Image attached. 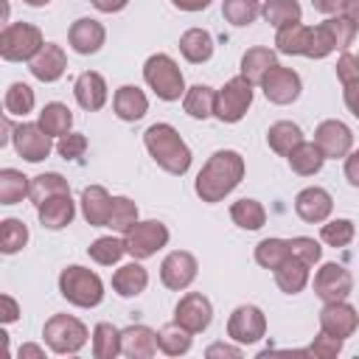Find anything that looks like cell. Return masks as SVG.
<instances>
[{
    "instance_id": "obj_1",
    "label": "cell",
    "mask_w": 359,
    "mask_h": 359,
    "mask_svg": "<svg viewBox=\"0 0 359 359\" xmlns=\"http://www.w3.org/2000/svg\"><path fill=\"white\" fill-rule=\"evenodd\" d=\"M244 174H247L244 157L236 149H219L199 168L194 180V191L205 205H216L241 185Z\"/></svg>"
},
{
    "instance_id": "obj_2",
    "label": "cell",
    "mask_w": 359,
    "mask_h": 359,
    "mask_svg": "<svg viewBox=\"0 0 359 359\" xmlns=\"http://www.w3.org/2000/svg\"><path fill=\"white\" fill-rule=\"evenodd\" d=\"M143 146L149 151V157L168 174L174 177H182L188 174L191 163H194V154H191V146L182 140V135L165 123V121H157L151 123L146 132H143Z\"/></svg>"
},
{
    "instance_id": "obj_3",
    "label": "cell",
    "mask_w": 359,
    "mask_h": 359,
    "mask_svg": "<svg viewBox=\"0 0 359 359\" xmlns=\"http://www.w3.org/2000/svg\"><path fill=\"white\" fill-rule=\"evenodd\" d=\"M59 294L76 306V309H95L104 300V280L98 278V272L81 266V264H70L59 272Z\"/></svg>"
},
{
    "instance_id": "obj_4",
    "label": "cell",
    "mask_w": 359,
    "mask_h": 359,
    "mask_svg": "<svg viewBox=\"0 0 359 359\" xmlns=\"http://www.w3.org/2000/svg\"><path fill=\"white\" fill-rule=\"evenodd\" d=\"M143 81L160 101H180L185 95V76L168 53H151L143 62Z\"/></svg>"
},
{
    "instance_id": "obj_5",
    "label": "cell",
    "mask_w": 359,
    "mask_h": 359,
    "mask_svg": "<svg viewBox=\"0 0 359 359\" xmlns=\"http://www.w3.org/2000/svg\"><path fill=\"white\" fill-rule=\"evenodd\" d=\"M90 337H93V334L87 331V325H84L79 317H73V314H53V317H48L45 325H42V339H45V345H48L53 353H59V356H76V353L87 345Z\"/></svg>"
},
{
    "instance_id": "obj_6",
    "label": "cell",
    "mask_w": 359,
    "mask_h": 359,
    "mask_svg": "<svg viewBox=\"0 0 359 359\" xmlns=\"http://www.w3.org/2000/svg\"><path fill=\"white\" fill-rule=\"evenodd\" d=\"M45 45L42 31L34 22H8L0 34V56L6 62H31Z\"/></svg>"
},
{
    "instance_id": "obj_7",
    "label": "cell",
    "mask_w": 359,
    "mask_h": 359,
    "mask_svg": "<svg viewBox=\"0 0 359 359\" xmlns=\"http://www.w3.org/2000/svg\"><path fill=\"white\" fill-rule=\"evenodd\" d=\"M252 95H255V84L250 79H244L241 73L233 76L230 81H224V87L216 90L213 118H219L222 123H238L247 115V109L252 107Z\"/></svg>"
},
{
    "instance_id": "obj_8",
    "label": "cell",
    "mask_w": 359,
    "mask_h": 359,
    "mask_svg": "<svg viewBox=\"0 0 359 359\" xmlns=\"http://www.w3.org/2000/svg\"><path fill=\"white\" fill-rule=\"evenodd\" d=\"M171 233L168 227L160 222V219H137L126 233H123V241H126V252L137 261H146L151 255H157L165 244H168Z\"/></svg>"
},
{
    "instance_id": "obj_9",
    "label": "cell",
    "mask_w": 359,
    "mask_h": 359,
    "mask_svg": "<svg viewBox=\"0 0 359 359\" xmlns=\"http://www.w3.org/2000/svg\"><path fill=\"white\" fill-rule=\"evenodd\" d=\"M314 294L323 300V303H337V300H348L351 292H353V275L345 264H337V261H325L320 264V269L314 272Z\"/></svg>"
},
{
    "instance_id": "obj_10",
    "label": "cell",
    "mask_w": 359,
    "mask_h": 359,
    "mask_svg": "<svg viewBox=\"0 0 359 359\" xmlns=\"http://www.w3.org/2000/svg\"><path fill=\"white\" fill-rule=\"evenodd\" d=\"M227 337L238 345H255L266 337V314L252 306V303H241L230 311L227 317Z\"/></svg>"
},
{
    "instance_id": "obj_11",
    "label": "cell",
    "mask_w": 359,
    "mask_h": 359,
    "mask_svg": "<svg viewBox=\"0 0 359 359\" xmlns=\"http://www.w3.org/2000/svg\"><path fill=\"white\" fill-rule=\"evenodd\" d=\"M266 95L269 104H278V107H286V104H294L303 93V79L297 70L292 67H283V65H275L258 84Z\"/></svg>"
},
{
    "instance_id": "obj_12",
    "label": "cell",
    "mask_w": 359,
    "mask_h": 359,
    "mask_svg": "<svg viewBox=\"0 0 359 359\" xmlns=\"http://www.w3.org/2000/svg\"><path fill=\"white\" fill-rule=\"evenodd\" d=\"M11 146H14V151H17L25 163H42V160H48L50 151H53V140H50V135L39 126V121H36V123H28V121L17 123V129H14V135H11Z\"/></svg>"
},
{
    "instance_id": "obj_13",
    "label": "cell",
    "mask_w": 359,
    "mask_h": 359,
    "mask_svg": "<svg viewBox=\"0 0 359 359\" xmlns=\"http://www.w3.org/2000/svg\"><path fill=\"white\" fill-rule=\"evenodd\" d=\"M314 143L323 149L325 160H345L353 151V132L345 121L325 118L314 129Z\"/></svg>"
},
{
    "instance_id": "obj_14",
    "label": "cell",
    "mask_w": 359,
    "mask_h": 359,
    "mask_svg": "<svg viewBox=\"0 0 359 359\" xmlns=\"http://www.w3.org/2000/svg\"><path fill=\"white\" fill-rule=\"evenodd\" d=\"M210 320H213V303L202 292H185L174 306V323L191 334L208 331Z\"/></svg>"
},
{
    "instance_id": "obj_15",
    "label": "cell",
    "mask_w": 359,
    "mask_h": 359,
    "mask_svg": "<svg viewBox=\"0 0 359 359\" xmlns=\"http://www.w3.org/2000/svg\"><path fill=\"white\" fill-rule=\"evenodd\" d=\"M199 264L188 250H171L160 264V283L171 292H182L196 280Z\"/></svg>"
},
{
    "instance_id": "obj_16",
    "label": "cell",
    "mask_w": 359,
    "mask_h": 359,
    "mask_svg": "<svg viewBox=\"0 0 359 359\" xmlns=\"http://www.w3.org/2000/svg\"><path fill=\"white\" fill-rule=\"evenodd\" d=\"M359 328V311L348 303V300H337V303H323L320 309V331L334 334L339 339L353 337Z\"/></svg>"
},
{
    "instance_id": "obj_17",
    "label": "cell",
    "mask_w": 359,
    "mask_h": 359,
    "mask_svg": "<svg viewBox=\"0 0 359 359\" xmlns=\"http://www.w3.org/2000/svg\"><path fill=\"white\" fill-rule=\"evenodd\" d=\"M294 213L309 224H323L334 213V196L320 185H309L294 196Z\"/></svg>"
},
{
    "instance_id": "obj_18",
    "label": "cell",
    "mask_w": 359,
    "mask_h": 359,
    "mask_svg": "<svg viewBox=\"0 0 359 359\" xmlns=\"http://www.w3.org/2000/svg\"><path fill=\"white\" fill-rule=\"evenodd\" d=\"M67 42L76 53L81 56H93L104 48L107 42V28L104 22H98L95 17H79L70 28H67Z\"/></svg>"
},
{
    "instance_id": "obj_19",
    "label": "cell",
    "mask_w": 359,
    "mask_h": 359,
    "mask_svg": "<svg viewBox=\"0 0 359 359\" xmlns=\"http://www.w3.org/2000/svg\"><path fill=\"white\" fill-rule=\"evenodd\" d=\"M28 70L42 84L59 81L65 76V70H67V53H65V48L56 45V42H45L42 50L28 62Z\"/></svg>"
},
{
    "instance_id": "obj_20",
    "label": "cell",
    "mask_w": 359,
    "mask_h": 359,
    "mask_svg": "<svg viewBox=\"0 0 359 359\" xmlns=\"http://www.w3.org/2000/svg\"><path fill=\"white\" fill-rule=\"evenodd\" d=\"M73 95H76V104L87 112H98L104 109L107 98H109V90H107V81L101 73L95 70H84L79 73V79L73 81Z\"/></svg>"
},
{
    "instance_id": "obj_21",
    "label": "cell",
    "mask_w": 359,
    "mask_h": 359,
    "mask_svg": "<svg viewBox=\"0 0 359 359\" xmlns=\"http://www.w3.org/2000/svg\"><path fill=\"white\" fill-rule=\"evenodd\" d=\"M121 348H123V356H129V359H151L160 351L157 331L143 323L129 325L121 331Z\"/></svg>"
},
{
    "instance_id": "obj_22",
    "label": "cell",
    "mask_w": 359,
    "mask_h": 359,
    "mask_svg": "<svg viewBox=\"0 0 359 359\" xmlns=\"http://www.w3.org/2000/svg\"><path fill=\"white\" fill-rule=\"evenodd\" d=\"M81 216L90 227H107L109 222V210H112V196L104 185H87L81 191Z\"/></svg>"
},
{
    "instance_id": "obj_23",
    "label": "cell",
    "mask_w": 359,
    "mask_h": 359,
    "mask_svg": "<svg viewBox=\"0 0 359 359\" xmlns=\"http://www.w3.org/2000/svg\"><path fill=\"white\" fill-rule=\"evenodd\" d=\"M112 109L121 121L135 123L149 112V98L137 84H121L112 95Z\"/></svg>"
},
{
    "instance_id": "obj_24",
    "label": "cell",
    "mask_w": 359,
    "mask_h": 359,
    "mask_svg": "<svg viewBox=\"0 0 359 359\" xmlns=\"http://www.w3.org/2000/svg\"><path fill=\"white\" fill-rule=\"evenodd\" d=\"M36 216H39V224L48 227V230H62L73 222L76 216V202L70 194H56L50 199H45L42 205H36Z\"/></svg>"
},
{
    "instance_id": "obj_25",
    "label": "cell",
    "mask_w": 359,
    "mask_h": 359,
    "mask_svg": "<svg viewBox=\"0 0 359 359\" xmlns=\"http://www.w3.org/2000/svg\"><path fill=\"white\" fill-rule=\"evenodd\" d=\"M146 286H149V272L137 258L112 272V292L118 297H137L146 292Z\"/></svg>"
},
{
    "instance_id": "obj_26",
    "label": "cell",
    "mask_w": 359,
    "mask_h": 359,
    "mask_svg": "<svg viewBox=\"0 0 359 359\" xmlns=\"http://www.w3.org/2000/svg\"><path fill=\"white\" fill-rule=\"evenodd\" d=\"M275 50L286 53V56H306L311 53V25L306 22H294L286 28L275 31Z\"/></svg>"
},
{
    "instance_id": "obj_27",
    "label": "cell",
    "mask_w": 359,
    "mask_h": 359,
    "mask_svg": "<svg viewBox=\"0 0 359 359\" xmlns=\"http://www.w3.org/2000/svg\"><path fill=\"white\" fill-rule=\"evenodd\" d=\"M213 50H216V42H213L210 31H205V28H188V31H182V36H180V53H182L185 62L205 65V62H210Z\"/></svg>"
},
{
    "instance_id": "obj_28",
    "label": "cell",
    "mask_w": 359,
    "mask_h": 359,
    "mask_svg": "<svg viewBox=\"0 0 359 359\" xmlns=\"http://www.w3.org/2000/svg\"><path fill=\"white\" fill-rule=\"evenodd\" d=\"M272 275H275V283H278V289L283 294H300L309 286V280H311V266L303 264L300 258L289 255Z\"/></svg>"
},
{
    "instance_id": "obj_29",
    "label": "cell",
    "mask_w": 359,
    "mask_h": 359,
    "mask_svg": "<svg viewBox=\"0 0 359 359\" xmlns=\"http://www.w3.org/2000/svg\"><path fill=\"white\" fill-rule=\"evenodd\" d=\"M278 65V50L266 48V45H255L250 50H244L241 56V76L250 79L252 84H261V79Z\"/></svg>"
},
{
    "instance_id": "obj_30",
    "label": "cell",
    "mask_w": 359,
    "mask_h": 359,
    "mask_svg": "<svg viewBox=\"0 0 359 359\" xmlns=\"http://www.w3.org/2000/svg\"><path fill=\"white\" fill-rule=\"evenodd\" d=\"M306 137H303V129L294 123V121H275L269 129H266V146L278 154V157H289L294 146H300Z\"/></svg>"
},
{
    "instance_id": "obj_31",
    "label": "cell",
    "mask_w": 359,
    "mask_h": 359,
    "mask_svg": "<svg viewBox=\"0 0 359 359\" xmlns=\"http://www.w3.org/2000/svg\"><path fill=\"white\" fill-rule=\"evenodd\" d=\"M286 163H289V168H292L294 174H300V177H314V174H320V168H323V163H325V154H323V149H320L314 140H303L300 146L292 149V154L286 157Z\"/></svg>"
},
{
    "instance_id": "obj_32",
    "label": "cell",
    "mask_w": 359,
    "mask_h": 359,
    "mask_svg": "<svg viewBox=\"0 0 359 359\" xmlns=\"http://www.w3.org/2000/svg\"><path fill=\"white\" fill-rule=\"evenodd\" d=\"M182 109H185L191 118H196V121L213 118V112H216V90L208 87V84H194V87H188L185 95H182Z\"/></svg>"
},
{
    "instance_id": "obj_33",
    "label": "cell",
    "mask_w": 359,
    "mask_h": 359,
    "mask_svg": "<svg viewBox=\"0 0 359 359\" xmlns=\"http://www.w3.org/2000/svg\"><path fill=\"white\" fill-rule=\"evenodd\" d=\"M261 17L278 31L294 22H303V8L297 0H264L261 6Z\"/></svg>"
},
{
    "instance_id": "obj_34",
    "label": "cell",
    "mask_w": 359,
    "mask_h": 359,
    "mask_svg": "<svg viewBox=\"0 0 359 359\" xmlns=\"http://www.w3.org/2000/svg\"><path fill=\"white\" fill-rule=\"evenodd\" d=\"M39 126L50 135V137H62L70 132L73 126V112L67 104L62 101H48L42 109H39Z\"/></svg>"
},
{
    "instance_id": "obj_35",
    "label": "cell",
    "mask_w": 359,
    "mask_h": 359,
    "mask_svg": "<svg viewBox=\"0 0 359 359\" xmlns=\"http://www.w3.org/2000/svg\"><path fill=\"white\" fill-rule=\"evenodd\" d=\"M230 219L241 230H261L266 224V208L258 199L244 196V199H238V202L230 205Z\"/></svg>"
},
{
    "instance_id": "obj_36",
    "label": "cell",
    "mask_w": 359,
    "mask_h": 359,
    "mask_svg": "<svg viewBox=\"0 0 359 359\" xmlns=\"http://www.w3.org/2000/svg\"><path fill=\"white\" fill-rule=\"evenodd\" d=\"M93 356L95 359H115L123 353L121 348V328H115L112 323H95L93 328Z\"/></svg>"
},
{
    "instance_id": "obj_37",
    "label": "cell",
    "mask_w": 359,
    "mask_h": 359,
    "mask_svg": "<svg viewBox=\"0 0 359 359\" xmlns=\"http://www.w3.org/2000/svg\"><path fill=\"white\" fill-rule=\"evenodd\" d=\"M56 194H70V185H67V180H65L59 171H45V174L31 177L28 199H31L34 205H42L45 199H50V196H56Z\"/></svg>"
},
{
    "instance_id": "obj_38",
    "label": "cell",
    "mask_w": 359,
    "mask_h": 359,
    "mask_svg": "<svg viewBox=\"0 0 359 359\" xmlns=\"http://www.w3.org/2000/svg\"><path fill=\"white\" fill-rule=\"evenodd\" d=\"M3 107H6V115H11V118H25L28 112H34L36 95H34L31 84L11 81L8 90H6V95H3Z\"/></svg>"
},
{
    "instance_id": "obj_39",
    "label": "cell",
    "mask_w": 359,
    "mask_h": 359,
    "mask_svg": "<svg viewBox=\"0 0 359 359\" xmlns=\"http://www.w3.org/2000/svg\"><path fill=\"white\" fill-rule=\"evenodd\" d=\"M292 255L289 250V238H280V236H269V238H261L255 244V264L264 266V269H278L286 258Z\"/></svg>"
},
{
    "instance_id": "obj_40",
    "label": "cell",
    "mask_w": 359,
    "mask_h": 359,
    "mask_svg": "<svg viewBox=\"0 0 359 359\" xmlns=\"http://www.w3.org/2000/svg\"><path fill=\"white\" fill-rule=\"evenodd\" d=\"M157 345H160V351L165 356H185L191 351V345H194V334L171 320L165 328L157 331Z\"/></svg>"
},
{
    "instance_id": "obj_41",
    "label": "cell",
    "mask_w": 359,
    "mask_h": 359,
    "mask_svg": "<svg viewBox=\"0 0 359 359\" xmlns=\"http://www.w3.org/2000/svg\"><path fill=\"white\" fill-rule=\"evenodd\" d=\"M31 177H25L17 168H3L0 171V205H17L28 196Z\"/></svg>"
},
{
    "instance_id": "obj_42",
    "label": "cell",
    "mask_w": 359,
    "mask_h": 359,
    "mask_svg": "<svg viewBox=\"0 0 359 359\" xmlns=\"http://www.w3.org/2000/svg\"><path fill=\"white\" fill-rule=\"evenodd\" d=\"M87 255L101 264V266H112L118 264L123 255H126V241L118 238V236H98L90 247H87Z\"/></svg>"
},
{
    "instance_id": "obj_43",
    "label": "cell",
    "mask_w": 359,
    "mask_h": 359,
    "mask_svg": "<svg viewBox=\"0 0 359 359\" xmlns=\"http://www.w3.org/2000/svg\"><path fill=\"white\" fill-rule=\"evenodd\" d=\"M261 6H264L261 0H222V17L230 25L244 28L261 17Z\"/></svg>"
},
{
    "instance_id": "obj_44",
    "label": "cell",
    "mask_w": 359,
    "mask_h": 359,
    "mask_svg": "<svg viewBox=\"0 0 359 359\" xmlns=\"http://www.w3.org/2000/svg\"><path fill=\"white\" fill-rule=\"evenodd\" d=\"M25 244H28V227H25V222L22 219H14V216L3 219L0 222V252L3 255H14Z\"/></svg>"
},
{
    "instance_id": "obj_45",
    "label": "cell",
    "mask_w": 359,
    "mask_h": 359,
    "mask_svg": "<svg viewBox=\"0 0 359 359\" xmlns=\"http://www.w3.org/2000/svg\"><path fill=\"white\" fill-rule=\"evenodd\" d=\"M137 219H140V210L129 196H112V210H109V222H107V227L112 233H126Z\"/></svg>"
},
{
    "instance_id": "obj_46",
    "label": "cell",
    "mask_w": 359,
    "mask_h": 359,
    "mask_svg": "<svg viewBox=\"0 0 359 359\" xmlns=\"http://www.w3.org/2000/svg\"><path fill=\"white\" fill-rule=\"evenodd\" d=\"M353 236H356V224L351 219H345V216L328 219L320 227V241L328 244V247H348L353 241Z\"/></svg>"
},
{
    "instance_id": "obj_47",
    "label": "cell",
    "mask_w": 359,
    "mask_h": 359,
    "mask_svg": "<svg viewBox=\"0 0 359 359\" xmlns=\"http://www.w3.org/2000/svg\"><path fill=\"white\" fill-rule=\"evenodd\" d=\"M323 25H325V31H328V36H331V42H334V50H348V48L353 45L356 34H359V28H356L345 14L325 17Z\"/></svg>"
},
{
    "instance_id": "obj_48",
    "label": "cell",
    "mask_w": 359,
    "mask_h": 359,
    "mask_svg": "<svg viewBox=\"0 0 359 359\" xmlns=\"http://www.w3.org/2000/svg\"><path fill=\"white\" fill-rule=\"evenodd\" d=\"M289 250H292L294 258H300L309 266H317L323 261V247L311 236H294V238H289Z\"/></svg>"
},
{
    "instance_id": "obj_49",
    "label": "cell",
    "mask_w": 359,
    "mask_h": 359,
    "mask_svg": "<svg viewBox=\"0 0 359 359\" xmlns=\"http://www.w3.org/2000/svg\"><path fill=\"white\" fill-rule=\"evenodd\" d=\"M342 342H345V339L320 331V334L311 339V345H309L306 351H309V356H317V359H337V356L342 353Z\"/></svg>"
},
{
    "instance_id": "obj_50",
    "label": "cell",
    "mask_w": 359,
    "mask_h": 359,
    "mask_svg": "<svg viewBox=\"0 0 359 359\" xmlns=\"http://www.w3.org/2000/svg\"><path fill=\"white\" fill-rule=\"evenodd\" d=\"M87 146H90V143H87V137H84L81 132H67V135H62V137H59L56 151H59V157H65V160L76 163V160H81V157H84Z\"/></svg>"
},
{
    "instance_id": "obj_51",
    "label": "cell",
    "mask_w": 359,
    "mask_h": 359,
    "mask_svg": "<svg viewBox=\"0 0 359 359\" xmlns=\"http://www.w3.org/2000/svg\"><path fill=\"white\" fill-rule=\"evenodd\" d=\"M337 79H339L342 87L359 84V53L342 50V56L337 59Z\"/></svg>"
},
{
    "instance_id": "obj_52",
    "label": "cell",
    "mask_w": 359,
    "mask_h": 359,
    "mask_svg": "<svg viewBox=\"0 0 359 359\" xmlns=\"http://www.w3.org/2000/svg\"><path fill=\"white\" fill-rule=\"evenodd\" d=\"M205 356H210V359H216V356H230V359H238V356H244V345H230V342H213V345H208L205 348Z\"/></svg>"
},
{
    "instance_id": "obj_53",
    "label": "cell",
    "mask_w": 359,
    "mask_h": 359,
    "mask_svg": "<svg viewBox=\"0 0 359 359\" xmlns=\"http://www.w3.org/2000/svg\"><path fill=\"white\" fill-rule=\"evenodd\" d=\"M0 306H3V311H0V320L8 325V323H14V320H20V303L11 297V294H0Z\"/></svg>"
},
{
    "instance_id": "obj_54",
    "label": "cell",
    "mask_w": 359,
    "mask_h": 359,
    "mask_svg": "<svg viewBox=\"0 0 359 359\" xmlns=\"http://www.w3.org/2000/svg\"><path fill=\"white\" fill-rule=\"evenodd\" d=\"M345 180L359 188V149H353L348 157H345Z\"/></svg>"
},
{
    "instance_id": "obj_55",
    "label": "cell",
    "mask_w": 359,
    "mask_h": 359,
    "mask_svg": "<svg viewBox=\"0 0 359 359\" xmlns=\"http://www.w3.org/2000/svg\"><path fill=\"white\" fill-rule=\"evenodd\" d=\"M342 101L348 107V112L353 118H359V84H351V87H342Z\"/></svg>"
},
{
    "instance_id": "obj_56",
    "label": "cell",
    "mask_w": 359,
    "mask_h": 359,
    "mask_svg": "<svg viewBox=\"0 0 359 359\" xmlns=\"http://www.w3.org/2000/svg\"><path fill=\"white\" fill-rule=\"evenodd\" d=\"M311 6H314V11H320L325 17H334V14H342L345 0H311Z\"/></svg>"
},
{
    "instance_id": "obj_57",
    "label": "cell",
    "mask_w": 359,
    "mask_h": 359,
    "mask_svg": "<svg viewBox=\"0 0 359 359\" xmlns=\"http://www.w3.org/2000/svg\"><path fill=\"white\" fill-rule=\"evenodd\" d=\"M93 3V8H98L101 14H118V11H123L126 6H129V0H90Z\"/></svg>"
},
{
    "instance_id": "obj_58",
    "label": "cell",
    "mask_w": 359,
    "mask_h": 359,
    "mask_svg": "<svg viewBox=\"0 0 359 359\" xmlns=\"http://www.w3.org/2000/svg\"><path fill=\"white\" fill-rule=\"evenodd\" d=\"M174 3V8H180V11H188V14H196V11H205L213 0H171Z\"/></svg>"
},
{
    "instance_id": "obj_59",
    "label": "cell",
    "mask_w": 359,
    "mask_h": 359,
    "mask_svg": "<svg viewBox=\"0 0 359 359\" xmlns=\"http://www.w3.org/2000/svg\"><path fill=\"white\" fill-rule=\"evenodd\" d=\"M20 359H45V348L42 345H34V342H25L20 351H17Z\"/></svg>"
},
{
    "instance_id": "obj_60",
    "label": "cell",
    "mask_w": 359,
    "mask_h": 359,
    "mask_svg": "<svg viewBox=\"0 0 359 359\" xmlns=\"http://www.w3.org/2000/svg\"><path fill=\"white\" fill-rule=\"evenodd\" d=\"M342 14L359 28V0H345V6H342Z\"/></svg>"
},
{
    "instance_id": "obj_61",
    "label": "cell",
    "mask_w": 359,
    "mask_h": 359,
    "mask_svg": "<svg viewBox=\"0 0 359 359\" xmlns=\"http://www.w3.org/2000/svg\"><path fill=\"white\" fill-rule=\"evenodd\" d=\"M25 6H34V8H42V6H48L50 0H22Z\"/></svg>"
}]
</instances>
